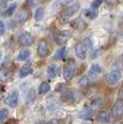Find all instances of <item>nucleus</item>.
<instances>
[{"label": "nucleus", "instance_id": "f257e3e1", "mask_svg": "<svg viewBox=\"0 0 123 124\" xmlns=\"http://www.w3.org/2000/svg\"><path fill=\"white\" fill-rule=\"evenodd\" d=\"M76 72V64L72 59H70L65 66V69H64V79L66 81H70L74 78Z\"/></svg>", "mask_w": 123, "mask_h": 124}, {"label": "nucleus", "instance_id": "f03ea898", "mask_svg": "<svg viewBox=\"0 0 123 124\" xmlns=\"http://www.w3.org/2000/svg\"><path fill=\"white\" fill-rule=\"evenodd\" d=\"M121 79V71L120 70H112L106 77V81L109 85H115Z\"/></svg>", "mask_w": 123, "mask_h": 124}, {"label": "nucleus", "instance_id": "7ed1b4c3", "mask_svg": "<svg viewBox=\"0 0 123 124\" xmlns=\"http://www.w3.org/2000/svg\"><path fill=\"white\" fill-rule=\"evenodd\" d=\"M6 105H8L11 108H15L18 106V93L16 91H13L6 99H4Z\"/></svg>", "mask_w": 123, "mask_h": 124}, {"label": "nucleus", "instance_id": "20e7f679", "mask_svg": "<svg viewBox=\"0 0 123 124\" xmlns=\"http://www.w3.org/2000/svg\"><path fill=\"white\" fill-rule=\"evenodd\" d=\"M71 37V34L67 30H62L55 35V41L58 44H65Z\"/></svg>", "mask_w": 123, "mask_h": 124}, {"label": "nucleus", "instance_id": "39448f33", "mask_svg": "<svg viewBox=\"0 0 123 124\" xmlns=\"http://www.w3.org/2000/svg\"><path fill=\"white\" fill-rule=\"evenodd\" d=\"M111 112H112V116L115 118H120V116H123V101L122 99H118L115 102V105L112 106Z\"/></svg>", "mask_w": 123, "mask_h": 124}, {"label": "nucleus", "instance_id": "423d86ee", "mask_svg": "<svg viewBox=\"0 0 123 124\" xmlns=\"http://www.w3.org/2000/svg\"><path fill=\"white\" fill-rule=\"evenodd\" d=\"M18 42H20L21 45L23 46H29V45L32 44L34 42V38L31 37V35L28 34V32H24L18 37Z\"/></svg>", "mask_w": 123, "mask_h": 124}, {"label": "nucleus", "instance_id": "0eeeda50", "mask_svg": "<svg viewBox=\"0 0 123 124\" xmlns=\"http://www.w3.org/2000/svg\"><path fill=\"white\" fill-rule=\"evenodd\" d=\"M75 51H76V55L78 56V58H81V59H84L86 57V47L82 42H78L75 46Z\"/></svg>", "mask_w": 123, "mask_h": 124}, {"label": "nucleus", "instance_id": "6e6552de", "mask_svg": "<svg viewBox=\"0 0 123 124\" xmlns=\"http://www.w3.org/2000/svg\"><path fill=\"white\" fill-rule=\"evenodd\" d=\"M37 53L40 57H46L49 54V46L46 43V40H41L38 44V49H37Z\"/></svg>", "mask_w": 123, "mask_h": 124}, {"label": "nucleus", "instance_id": "1a4fd4ad", "mask_svg": "<svg viewBox=\"0 0 123 124\" xmlns=\"http://www.w3.org/2000/svg\"><path fill=\"white\" fill-rule=\"evenodd\" d=\"M46 73H48V77L53 79V78L57 77L60 75V67H58L56 64H50L46 68Z\"/></svg>", "mask_w": 123, "mask_h": 124}, {"label": "nucleus", "instance_id": "9d476101", "mask_svg": "<svg viewBox=\"0 0 123 124\" xmlns=\"http://www.w3.org/2000/svg\"><path fill=\"white\" fill-rule=\"evenodd\" d=\"M80 9V4L78 3V2H76V3L71 4V6H68L67 8H66L65 12H64V16H66V17H69V16L74 15L75 13H77L78 11H79Z\"/></svg>", "mask_w": 123, "mask_h": 124}, {"label": "nucleus", "instance_id": "9b49d317", "mask_svg": "<svg viewBox=\"0 0 123 124\" xmlns=\"http://www.w3.org/2000/svg\"><path fill=\"white\" fill-rule=\"evenodd\" d=\"M71 27L75 28L76 30H79V31H82L83 29H85L86 27V24L84 22L82 18L78 17V18H75L74 21L71 22Z\"/></svg>", "mask_w": 123, "mask_h": 124}, {"label": "nucleus", "instance_id": "f8f14e48", "mask_svg": "<svg viewBox=\"0 0 123 124\" xmlns=\"http://www.w3.org/2000/svg\"><path fill=\"white\" fill-rule=\"evenodd\" d=\"M110 119H111V116L108 111H105V110L99 111L98 114H97V120L100 123H109Z\"/></svg>", "mask_w": 123, "mask_h": 124}, {"label": "nucleus", "instance_id": "ddd939ff", "mask_svg": "<svg viewBox=\"0 0 123 124\" xmlns=\"http://www.w3.org/2000/svg\"><path fill=\"white\" fill-rule=\"evenodd\" d=\"M32 68L30 65H24L22 68L20 69V72H18V76H20V78H25L27 77V76H29L30 73H32Z\"/></svg>", "mask_w": 123, "mask_h": 124}, {"label": "nucleus", "instance_id": "4468645a", "mask_svg": "<svg viewBox=\"0 0 123 124\" xmlns=\"http://www.w3.org/2000/svg\"><path fill=\"white\" fill-rule=\"evenodd\" d=\"M101 72H103V68H101V66L98 65V64H94V65H92L91 68H90V75L94 76V77H97Z\"/></svg>", "mask_w": 123, "mask_h": 124}, {"label": "nucleus", "instance_id": "2eb2a0df", "mask_svg": "<svg viewBox=\"0 0 123 124\" xmlns=\"http://www.w3.org/2000/svg\"><path fill=\"white\" fill-rule=\"evenodd\" d=\"M92 114H93V112H92V109L85 107L84 109H82V110L80 111L79 116H80V118L84 119V120H89V119L92 118Z\"/></svg>", "mask_w": 123, "mask_h": 124}, {"label": "nucleus", "instance_id": "dca6fc26", "mask_svg": "<svg viewBox=\"0 0 123 124\" xmlns=\"http://www.w3.org/2000/svg\"><path fill=\"white\" fill-rule=\"evenodd\" d=\"M30 51L29 50H27V49H24V50H22V51L18 53V55H17V59L18 61H26V59H28L30 57Z\"/></svg>", "mask_w": 123, "mask_h": 124}, {"label": "nucleus", "instance_id": "f3484780", "mask_svg": "<svg viewBox=\"0 0 123 124\" xmlns=\"http://www.w3.org/2000/svg\"><path fill=\"white\" fill-rule=\"evenodd\" d=\"M66 55H67V50L66 47H62V49L57 50V52L54 55V59H65Z\"/></svg>", "mask_w": 123, "mask_h": 124}, {"label": "nucleus", "instance_id": "a211bd4d", "mask_svg": "<svg viewBox=\"0 0 123 124\" xmlns=\"http://www.w3.org/2000/svg\"><path fill=\"white\" fill-rule=\"evenodd\" d=\"M10 78V71L7 68H1L0 69V81L4 82Z\"/></svg>", "mask_w": 123, "mask_h": 124}, {"label": "nucleus", "instance_id": "6ab92c4d", "mask_svg": "<svg viewBox=\"0 0 123 124\" xmlns=\"http://www.w3.org/2000/svg\"><path fill=\"white\" fill-rule=\"evenodd\" d=\"M26 99H27L28 104H31V102L35 101V99H36V91H35V89H30L28 91Z\"/></svg>", "mask_w": 123, "mask_h": 124}, {"label": "nucleus", "instance_id": "aec40b11", "mask_svg": "<svg viewBox=\"0 0 123 124\" xmlns=\"http://www.w3.org/2000/svg\"><path fill=\"white\" fill-rule=\"evenodd\" d=\"M79 84H80V86H82V87L89 86V85L91 84V79H90V77H87V76L81 77L79 80Z\"/></svg>", "mask_w": 123, "mask_h": 124}, {"label": "nucleus", "instance_id": "412c9836", "mask_svg": "<svg viewBox=\"0 0 123 124\" xmlns=\"http://www.w3.org/2000/svg\"><path fill=\"white\" fill-rule=\"evenodd\" d=\"M38 91H39L40 94H46L50 91V84L48 82H42L38 87Z\"/></svg>", "mask_w": 123, "mask_h": 124}, {"label": "nucleus", "instance_id": "4be33fe9", "mask_svg": "<svg viewBox=\"0 0 123 124\" xmlns=\"http://www.w3.org/2000/svg\"><path fill=\"white\" fill-rule=\"evenodd\" d=\"M43 15H44V9L42 7H39V8L36 10L35 12V20L36 21H40L43 18Z\"/></svg>", "mask_w": 123, "mask_h": 124}, {"label": "nucleus", "instance_id": "5701e85b", "mask_svg": "<svg viewBox=\"0 0 123 124\" xmlns=\"http://www.w3.org/2000/svg\"><path fill=\"white\" fill-rule=\"evenodd\" d=\"M9 116V111L6 108H1L0 109V123H3L4 121L8 119Z\"/></svg>", "mask_w": 123, "mask_h": 124}, {"label": "nucleus", "instance_id": "b1692460", "mask_svg": "<svg viewBox=\"0 0 123 124\" xmlns=\"http://www.w3.org/2000/svg\"><path fill=\"white\" fill-rule=\"evenodd\" d=\"M16 9V3H13V4H11L10 7H9L8 9H7L6 11L3 12V16L4 17H8V16H11L13 14V12L14 10Z\"/></svg>", "mask_w": 123, "mask_h": 124}, {"label": "nucleus", "instance_id": "393cba45", "mask_svg": "<svg viewBox=\"0 0 123 124\" xmlns=\"http://www.w3.org/2000/svg\"><path fill=\"white\" fill-rule=\"evenodd\" d=\"M85 15H86V17L90 18V20H94V18H96V16H97V11H95L94 9L87 10L85 12Z\"/></svg>", "mask_w": 123, "mask_h": 124}, {"label": "nucleus", "instance_id": "a878e982", "mask_svg": "<svg viewBox=\"0 0 123 124\" xmlns=\"http://www.w3.org/2000/svg\"><path fill=\"white\" fill-rule=\"evenodd\" d=\"M101 105H103V101H101L100 98H94V99H92V101H91L92 108H98V107H100Z\"/></svg>", "mask_w": 123, "mask_h": 124}, {"label": "nucleus", "instance_id": "bb28decb", "mask_svg": "<svg viewBox=\"0 0 123 124\" xmlns=\"http://www.w3.org/2000/svg\"><path fill=\"white\" fill-rule=\"evenodd\" d=\"M83 44L85 45L86 49H92V46H93V42H92V39H91V38H85V39L83 40Z\"/></svg>", "mask_w": 123, "mask_h": 124}, {"label": "nucleus", "instance_id": "cd10ccee", "mask_svg": "<svg viewBox=\"0 0 123 124\" xmlns=\"http://www.w3.org/2000/svg\"><path fill=\"white\" fill-rule=\"evenodd\" d=\"M104 2V0H94L92 3V8L93 9H97L98 7H100V4Z\"/></svg>", "mask_w": 123, "mask_h": 124}, {"label": "nucleus", "instance_id": "c85d7f7f", "mask_svg": "<svg viewBox=\"0 0 123 124\" xmlns=\"http://www.w3.org/2000/svg\"><path fill=\"white\" fill-rule=\"evenodd\" d=\"M4 34V24L0 21V36H2Z\"/></svg>", "mask_w": 123, "mask_h": 124}, {"label": "nucleus", "instance_id": "c756f323", "mask_svg": "<svg viewBox=\"0 0 123 124\" xmlns=\"http://www.w3.org/2000/svg\"><path fill=\"white\" fill-rule=\"evenodd\" d=\"M48 124H60V121L57 119H51L48 122Z\"/></svg>", "mask_w": 123, "mask_h": 124}, {"label": "nucleus", "instance_id": "7c9ffc66", "mask_svg": "<svg viewBox=\"0 0 123 124\" xmlns=\"http://www.w3.org/2000/svg\"><path fill=\"white\" fill-rule=\"evenodd\" d=\"M106 1H107V3L109 4V6H115L118 0H106Z\"/></svg>", "mask_w": 123, "mask_h": 124}, {"label": "nucleus", "instance_id": "2f4dec72", "mask_svg": "<svg viewBox=\"0 0 123 124\" xmlns=\"http://www.w3.org/2000/svg\"><path fill=\"white\" fill-rule=\"evenodd\" d=\"M28 2L31 4V7H34V6H36V4L38 3V0H28Z\"/></svg>", "mask_w": 123, "mask_h": 124}, {"label": "nucleus", "instance_id": "473e14b6", "mask_svg": "<svg viewBox=\"0 0 123 124\" xmlns=\"http://www.w3.org/2000/svg\"><path fill=\"white\" fill-rule=\"evenodd\" d=\"M70 1H72V0H60V2L61 3H63V4H66V3H68V2H70Z\"/></svg>", "mask_w": 123, "mask_h": 124}, {"label": "nucleus", "instance_id": "72a5a7b5", "mask_svg": "<svg viewBox=\"0 0 123 124\" xmlns=\"http://www.w3.org/2000/svg\"><path fill=\"white\" fill-rule=\"evenodd\" d=\"M6 1L7 0H0V7H3L6 4Z\"/></svg>", "mask_w": 123, "mask_h": 124}, {"label": "nucleus", "instance_id": "f704fd0d", "mask_svg": "<svg viewBox=\"0 0 123 124\" xmlns=\"http://www.w3.org/2000/svg\"><path fill=\"white\" fill-rule=\"evenodd\" d=\"M3 92V85L0 84V95H1V93Z\"/></svg>", "mask_w": 123, "mask_h": 124}, {"label": "nucleus", "instance_id": "c9c22d12", "mask_svg": "<svg viewBox=\"0 0 123 124\" xmlns=\"http://www.w3.org/2000/svg\"><path fill=\"white\" fill-rule=\"evenodd\" d=\"M35 124H46L43 122V121H39V122H37V123H35Z\"/></svg>", "mask_w": 123, "mask_h": 124}, {"label": "nucleus", "instance_id": "e433bc0d", "mask_svg": "<svg viewBox=\"0 0 123 124\" xmlns=\"http://www.w3.org/2000/svg\"><path fill=\"white\" fill-rule=\"evenodd\" d=\"M121 124H123V121H121Z\"/></svg>", "mask_w": 123, "mask_h": 124}]
</instances>
